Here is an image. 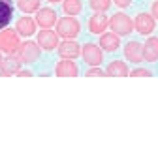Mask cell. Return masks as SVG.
I'll return each instance as SVG.
<instances>
[{
  "mask_svg": "<svg viewBox=\"0 0 158 156\" xmlns=\"http://www.w3.org/2000/svg\"><path fill=\"white\" fill-rule=\"evenodd\" d=\"M79 30H81V25H79V21L73 15L62 17L56 21V34L60 38H64V40H73L79 34Z\"/></svg>",
  "mask_w": 158,
  "mask_h": 156,
  "instance_id": "6da1fadb",
  "label": "cell"
},
{
  "mask_svg": "<svg viewBox=\"0 0 158 156\" xmlns=\"http://www.w3.org/2000/svg\"><path fill=\"white\" fill-rule=\"evenodd\" d=\"M21 40H19V32L11 28H2L0 30V51H4L6 55H15Z\"/></svg>",
  "mask_w": 158,
  "mask_h": 156,
  "instance_id": "7a4b0ae2",
  "label": "cell"
},
{
  "mask_svg": "<svg viewBox=\"0 0 158 156\" xmlns=\"http://www.w3.org/2000/svg\"><path fill=\"white\" fill-rule=\"evenodd\" d=\"M109 27L115 34L118 36H128L132 30H134V21L126 15V13H115L111 19H109Z\"/></svg>",
  "mask_w": 158,
  "mask_h": 156,
  "instance_id": "3957f363",
  "label": "cell"
},
{
  "mask_svg": "<svg viewBox=\"0 0 158 156\" xmlns=\"http://www.w3.org/2000/svg\"><path fill=\"white\" fill-rule=\"evenodd\" d=\"M40 47L38 43H34V42H25V43H21L19 45V49H17V58L21 62H25V64H32V62H36L38 58H40Z\"/></svg>",
  "mask_w": 158,
  "mask_h": 156,
  "instance_id": "277c9868",
  "label": "cell"
},
{
  "mask_svg": "<svg viewBox=\"0 0 158 156\" xmlns=\"http://www.w3.org/2000/svg\"><path fill=\"white\" fill-rule=\"evenodd\" d=\"M81 56H83V60L89 66H100L102 64V58H104V53H102L100 45H96V43H85L83 49H81Z\"/></svg>",
  "mask_w": 158,
  "mask_h": 156,
  "instance_id": "5b68a950",
  "label": "cell"
},
{
  "mask_svg": "<svg viewBox=\"0 0 158 156\" xmlns=\"http://www.w3.org/2000/svg\"><path fill=\"white\" fill-rule=\"evenodd\" d=\"M134 28L143 36H149L154 30V17L149 13H137L134 19Z\"/></svg>",
  "mask_w": 158,
  "mask_h": 156,
  "instance_id": "8992f818",
  "label": "cell"
},
{
  "mask_svg": "<svg viewBox=\"0 0 158 156\" xmlns=\"http://www.w3.org/2000/svg\"><path fill=\"white\" fill-rule=\"evenodd\" d=\"M38 45L42 47L44 51H53L58 47V34L49 30V28H44L42 32L38 34Z\"/></svg>",
  "mask_w": 158,
  "mask_h": 156,
  "instance_id": "52a82bcc",
  "label": "cell"
},
{
  "mask_svg": "<svg viewBox=\"0 0 158 156\" xmlns=\"http://www.w3.org/2000/svg\"><path fill=\"white\" fill-rule=\"evenodd\" d=\"M56 13L51 8H40L36 11V25H40L42 28H51L53 25H56Z\"/></svg>",
  "mask_w": 158,
  "mask_h": 156,
  "instance_id": "ba28073f",
  "label": "cell"
},
{
  "mask_svg": "<svg viewBox=\"0 0 158 156\" xmlns=\"http://www.w3.org/2000/svg\"><path fill=\"white\" fill-rule=\"evenodd\" d=\"M55 73L58 77H75L79 73L77 64L73 62V58H62L60 62H56L55 66Z\"/></svg>",
  "mask_w": 158,
  "mask_h": 156,
  "instance_id": "9c48e42d",
  "label": "cell"
},
{
  "mask_svg": "<svg viewBox=\"0 0 158 156\" xmlns=\"http://www.w3.org/2000/svg\"><path fill=\"white\" fill-rule=\"evenodd\" d=\"M107 27H109V19H107L104 13H100V11H96V13L89 19V30H90L92 34H104Z\"/></svg>",
  "mask_w": 158,
  "mask_h": 156,
  "instance_id": "30bf717a",
  "label": "cell"
},
{
  "mask_svg": "<svg viewBox=\"0 0 158 156\" xmlns=\"http://www.w3.org/2000/svg\"><path fill=\"white\" fill-rule=\"evenodd\" d=\"M124 56L128 58L130 62L139 64L143 60V45L139 42H128L124 45Z\"/></svg>",
  "mask_w": 158,
  "mask_h": 156,
  "instance_id": "8fae6325",
  "label": "cell"
},
{
  "mask_svg": "<svg viewBox=\"0 0 158 156\" xmlns=\"http://www.w3.org/2000/svg\"><path fill=\"white\" fill-rule=\"evenodd\" d=\"M21 64H23V62L17 58V55H8V58H4L2 66H0V75L8 77V75L17 73L19 70H21Z\"/></svg>",
  "mask_w": 158,
  "mask_h": 156,
  "instance_id": "7c38bea8",
  "label": "cell"
},
{
  "mask_svg": "<svg viewBox=\"0 0 158 156\" xmlns=\"http://www.w3.org/2000/svg\"><path fill=\"white\" fill-rule=\"evenodd\" d=\"M118 45H121V36H118V34H115V32H104L100 36V47L104 51L113 53V51L118 49Z\"/></svg>",
  "mask_w": 158,
  "mask_h": 156,
  "instance_id": "4fadbf2b",
  "label": "cell"
},
{
  "mask_svg": "<svg viewBox=\"0 0 158 156\" xmlns=\"http://www.w3.org/2000/svg\"><path fill=\"white\" fill-rule=\"evenodd\" d=\"M58 55L62 58H75L81 55V47H79L73 40H64L62 43H58Z\"/></svg>",
  "mask_w": 158,
  "mask_h": 156,
  "instance_id": "5bb4252c",
  "label": "cell"
},
{
  "mask_svg": "<svg viewBox=\"0 0 158 156\" xmlns=\"http://www.w3.org/2000/svg\"><path fill=\"white\" fill-rule=\"evenodd\" d=\"M15 30L19 32V36H25V38L32 36L36 32V19H32V17H21L17 21V25H15Z\"/></svg>",
  "mask_w": 158,
  "mask_h": 156,
  "instance_id": "9a60e30c",
  "label": "cell"
},
{
  "mask_svg": "<svg viewBox=\"0 0 158 156\" xmlns=\"http://www.w3.org/2000/svg\"><path fill=\"white\" fill-rule=\"evenodd\" d=\"M143 58L147 62L158 60V38H149L143 43Z\"/></svg>",
  "mask_w": 158,
  "mask_h": 156,
  "instance_id": "2e32d148",
  "label": "cell"
},
{
  "mask_svg": "<svg viewBox=\"0 0 158 156\" xmlns=\"http://www.w3.org/2000/svg\"><path fill=\"white\" fill-rule=\"evenodd\" d=\"M13 17V2L11 0H0V30L6 28Z\"/></svg>",
  "mask_w": 158,
  "mask_h": 156,
  "instance_id": "e0dca14e",
  "label": "cell"
},
{
  "mask_svg": "<svg viewBox=\"0 0 158 156\" xmlns=\"http://www.w3.org/2000/svg\"><path fill=\"white\" fill-rule=\"evenodd\" d=\"M106 73L111 75V77H126L130 72H128L126 62H123V60H111L109 66H107V70H106Z\"/></svg>",
  "mask_w": 158,
  "mask_h": 156,
  "instance_id": "ac0fdd59",
  "label": "cell"
},
{
  "mask_svg": "<svg viewBox=\"0 0 158 156\" xmlns=\"http://www.w3.org/2000/svg\"><path fill=\"white\" fill-rule=\"evenodd\" d=\"M62 10L66 15H77V13H81L83 4H81V0H62Z\"/></svg>",
  "mask_w": 158,
  "mask_h": 156,
  "instance_id": "d6986e66",
  "label": "cell"
},
{
  "mask_svg": "<svg viewBox=\"0 0 158 156\" xmlns=\"http://www.w3.org/2000/svg\"><path fill=\"white\" fill-rule=\"evenodd\" d=\"M17 6L25 13H34L40 10V0H17Z\"/></svg>",
  "mask_w": 158,
  "mask_h": 156,
  "instance_id": "ffe728a7",
  "label": "cell"
},
{
  "mask_svg": "<svg viewBox=\"0 0 158 156\" xmlns=\"http://www.w3.org/2000/svg\"><path fill=\"white\" fill-rule=\"evenodd\" d=\"M89 4H90V8H92L94 11L104 13V11H107V10H109L111 0H89Z\"/></svg>",
  "mask_w": 158,
  "mask_h": 156,
  "instance_id": "44dd1931",
  "label": "cell"
},
{
  "mask_svg": "<svg viewBox=\"0 0 158 156\" xmlns=\"http://www.w3.org/2000/svg\"><path fill=\"white\" fill-rule=\"evenodd\" d=\"M132 77H151V70H145V68H137V70H132L130 72Z\"/></svg>",
  "mask_w": 158,
  "mask_h": 156,
  "instance_id": "7402d4cb",
  "label": "cell"
},
{
  "mask_svg": "<svg viewBox=\"0 0 158 156\" xmlns=\"http://www.w3.org/2000/svg\"><path fill=\"white\" fill-rule=\"evenodd\" d=\"M106 72L104 70H100L98 66H92L90 70H87V77H102Z\"/></svg>",
  "mask_w": 158,
  "mask_h": 156,
  "instance_id": "603a6c76",
  "label": "cell"
},
{
  "mask_svg": "<svg viewBox=\"0 0 158 156\" xmlns=\"http://www.w3.org/2000/svg\"><path fill=\"white\" fill-rule=\"evenodd\" d=\"M113 2H115V6H118V8H128L132 0H113Z\"/></svg>",
  "mask_w": 158,
  "mask_h": 156,
  "instance_id": "cb8c5ba5",
  "label": "cell"
},
{
  "mask_svg": "<svg viewBox=\"0 0 158 156\" xmlns=\"http://www.w3.org/2000/svg\"><path fill=\"white\" fill-rule=\"evenodd\" d=\"M151 15L154 17V19H158V0H156V2H152V6H151Z\"/></svg>",
  "mask_w": 158,
  "mask_h": 156,
  "instance_id": "d4e9b609",
  "label": "cell"
},
{
  "mask_svg": "<svg viewBox=\"0 0 158 156\" xmlns=\"http://www.w3.org/2000/svg\"><path fill=\"white\" fill-rule=\"evenodd\" d=\"M15 75H19V77H30V75H32V72H30V70H19Z\"/></svg>",
  "mask_w": 158,
  "mask_h": 156,
  "instance_id": "484cf974",
  "label": "cell"
},
{
  "mask_svg": "<svg viewBox=\"0 0 158 156\" xmlns=\"http://www.w3.org/2000/svg\"><path fill=\"white\" fill-rule=\"evenodd\" d=\"M47 2H51V4H56V2H62V0H47Z\"/></svg>",
  "mask_w": 158,
  "mask_h": 156,
  "instance_id": "4316f807",
  "label": "cell"
},
{
  "mask_svg": "<svg viewBox=\"0 0 158 156\" xmlns=\"http://www.w3.org/2000/svg\"><path fill=\"white\" fill-rule=\"evenodd\" d=\"M2 62H4V58H2V53H0V66H2Z\"/></svg>",
  "mask_w": 158,
  "mask_h": 156,
  "instance_id": "83f0119b",
  "label": "cell"
}]
</instances>
